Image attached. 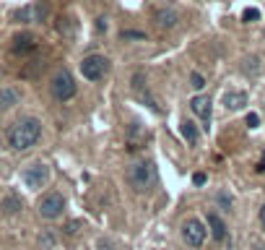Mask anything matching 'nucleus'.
Instances as JSON below:
<instances>
[{
  "label": "nucleus",
  "instance_id": "f257e3e1",
  "mask_svg": "<svg viewBox=\"0 0 265 250\" xmlns=\"http://www.w3.org/2000/svg\"><path fill=\"white\" fill-rule=\"evenodd\" d=\"M39 135H42V123L37 118H24V120L10 125L8 143H10V149H16V151H26L39 141Z\"/></svg>",
  "mask_w": 265,
  "mask_h": 250
},
{
  "label": "nucleus",
  "instance_id": "6e6552de",
  "mask_svg": "<svg viewBox=\"0 0 265 250\" xmlns=\"http://www.w3.org/2000/svg\"><path fill=\"white\" fill-rule=\"evenodd\" d=\"M44 16H47V5H44V3H34V5L21 8L13 18L21 21V24H34V21H42Z\"/></svg>",
  "mask_w": 265,
  "mask_h": 250
},
{
  "label": "nucleus",
  "instance_id": "6ab92c4d",
  "mask_svg": "<svg viewBox=\"0 0 265 250\" xmlns=\"http://www.w3.org/2000/svg\"><path fill=\"white\" fill-rule=\"evenodd\" d=\"M190 86H192V89H203V86H205V78H203L200 73H192V76H190Z\"/></svg>",
  "mask_w": 265,
  "mask_h": 250
},
{
  "label": "nucleus",
  "instance_id": "ddd939ff",
  "mask_svg": "<svg viewBox=\"0 0 265 250\" xmlns=\"http://www.w3.org/2000/svg\"><path fill=\"white\" fill-rule=\"evenodd\" d=\"M208 224H211V235L218 243H224L226 240V224L221 222V217H218V214H208Z\"/></svg>",
  "mask_w": 265,
  "mask_h": 250
},
{
  "label": "nucleus",
  "instance_id": "2eb2a0df",
  "mask_svg": "<svg viewBox=\"0 0 265 250\" xmlns=\"http://www.w3.org/2000/svg\"><path fill=\"white\" fill-rule=\"evenodd\" d=\"M179 133H182V138H187L190 143L198 141V130H195V123H192V120H182V125H179Z\"/></svg>",
  "mask_w": 265,
  "mask_h": 250
},
{
  "label": "nucleus",
  "instance_id": "423d86ee",
  "mask_svg": "<svg viewBox=\"0 0 265 250\" xmlns=\"http://www.w3.org/2000/svg\"><path fill=\"white\" fill-rule=\"evenodd\" d=\"M65 209V201L60 193H47V196H42L39 201V217L44 219H57Z\"/></svg>",
  "mask_w": 265,
  "mask_h": 250
},
{
  "label": "nucleus",
  "instance_id": "9d476101",
  "mask_svg": "<svg viewBox=\"0 0 265 250\" xmlns=\"http://www.w3.org/2000/svg\"><path fill=\"white\" fill-rule=\"evenodd\" d=\"M156 24H159L161 29L177 26V10H175V8H161V10H156Z\"/></svg>",
  "mask_w": 265,
  "mask_h": 250
},
{
  "label": "nucleus",
  "instance_id": "aec40b11",
  "mask_svg": "<svg viewBox=\"0 0 265 250\" xmlns=\"http://www.w3.org/2000/svg\"><path fill=\"white\" fill-rule=\"evenodd\" d=\"M122 39H146L143 31H122Z\"/></svg>",
  "mask_w": 265,
  "mask_h": 250
},
{
  "label": "nucleus",
  "instance_id": "7ed1b4c3",
  "mask_svg": "<svg viewBox=\"0 0 265 250\" xmlns=\"http://www.w3.org/2000/svg\"><path fill=\"white\" fill-rule=\"evenodd\" d=\"M50 89H52V97H55L57 102H68V99L76 97V81H73V76L68 73V71L55 73Z\"/></svg>",
  "mask_w": 265,
  "mask_h": 250
},
{
  "label": "nucleus",
  "instance_id": "4be33fe9",
  "mask_svg": "<svg viewBox=\"0 0 265 250\" xmlns=\"http://www.w3.org/2000/svg\"><path fill=\"white\" fill-rule=\"evenodd\" d=\"M192 183H195V185H203V183H205V175H203V172H195V175H192Z\"/></svg>",
  "mask_w": 265,
  "mask_h": 250
},
{
  "label": "nucleus",
  "instance_id": "412c9836",
  "mask_svg": "<svg viewBox=\"0 0 265 250\" xmlns=\"http://www.w3.org/2000/svg\"><path fill=\"white\" fill-rule=\"evenodd\" d=\"M247 125H250V128H258V125H260V118L255 115V112H250V115H247Z\"/></svg>",
  "mask_w": 265,
  "mask_h": 250
},
{
  "label": "nucleus",
  "instance_id": "393cba45",
  "mask_svg": "<svg viewBox=\"0 0 265 250\" xmlns=\"http://www.w3.org/2000/svg\"><path fill=\"white\" fill-rule=\"evenodd\" d=\"M258 169H260V172H265V151H263V159H260V167Z\"/></svg>",
  "mask_w": 265,
  "mask_h": 250
},
{
  "label": "nucleus",
  "instance_id": "20e7f679",
  "mask_svg": "<svg viewBox=\"0 0 265 250\" xmlns=\"http://www.w3.org/2000/svg\"><path fill=\"white\" fill-rule=\"evenodd\" d=\"M107 71H109V60L104 55H88V58L81 60V73H84V78H88V81H99Z\"/></svg>",
  "mask_w": 265,
  "mask_h": 250
},
{
  "label": "nucleus",
  "instance_id": "4468645a",
  "mask_svg": "<svg viewBox=\"0 0 265 250\" xmlns=\"http://www.w3.org/2000/svg\"><path fill=\"white\" fill-rule=\"evenodd\" d=\"M18 105V92L16 89H0V110H8Z\"/></svg>",
  "mask_w": 265,
  "mask_h": 250
},
{
  "label": "nucleus",
  "instance_id": "39448f33",
  "mask_svg": "<svg viewBox=\"0 0 265 250\" xmlns=\"http://www.w3.org/2000/svg\"><path fill=\"white\" fill-rule=\"evenodd\" d=\"M24 183L29 185V188H34V190H39L44 183L50 180V167L47 164H42V162H31L26 169H24Z\"/></svg>",
  "mask_w": 265,
  "mask_h": 250
},
{
  "label": "nucleus",
  "instance_id": "a211bd4d",
  "mask_svg": "<svg viewBox=\"0 0 265 250\" xmlns=\"http://www.w3.org/2000/svg\"><path fill=\"white\" fill-rule=\"evenodd\" d=\"M39 245H42V250H52V245H55V237H52L50 232H44V235L39 237Z\"/></svg>",
  "mask_w": 265,
  "mask_h": 250
},
{
  "label": "nucleus",
  "instance_id": "b1692460",
  "mask_svg": "<svg viewBox=\"0 0 265 250\" xmlns=\"http://www.w3.org/2000/svg\"><path fill=\"white\" fill-rule=\"evenodd\" d=\"M96 31H107V18H96Z\"/></svg>",
  "mask_w": 265,
  "mask_h": 250
},
{
  "label": "nucleus",
  "instance_id": "dca6fc26",
  "mask_svg": "<svg viewBox=\"0 0 265 250\" xmlns=\"http://www.w3.org/2000/svg\"><path fill=\"white\" fill-rule=\"evenodd\" d=\"M3 206H5V214H16V211L21 209V198H16V196H8Z\"/></svg>",
  "mask_w": 265,
  "mask_h": 250
},
{
  "label": "nucleus",
  "instance_id": "f03ea898",
  "mask_svg": "<svg viewBox=\"0 0 265 250\" xmlns=\"http://www.w3.org/2000/svg\"><path fill=\"white\" fill-rule=\"evenodd\" d=\"M128 180H130V185H133L138 193H143V190H148V188L156 183V167H154L151 162H138V164L130 167Z\"/></svg>",
  "mask_w": 265,
  "mask_h": 250
},
{
  "label": "nucleus",
  "instance_id": "f8f14e48",
  "mask_svg": "<svg viewBox=\"0 0 265 250\" xmlns=\"http://www.w3.org/2000/svg\"><path fill=\"white\" fill-rule=\"evenodd\" d=\"M29 50H37V39H34L31 34H21V37L13 39V52L16 55H24Z\"/></svg>",
  "mask_w": 265,
  "mask_h": 250
},
{
  "label": "nucleus",
  "instance_id": "5701e85b",
  "mask_svg": "<svg viewBox=\"0 0 265 250\" xmlns=\"http://www.w3.org/2000/svg\"><path fill=\"white\" fill-rule=\"evenodd\" d=\"M78 227H81V222H71V224H68V230H65V232H68V235H76V232H78Z\"/></svg>",
  "mask_w": 265,
  "mask_h": 250
},
{
  "label": "nucleus",
  "instance_id": "a878e982",
  "mask_svg": "<svg viewBox=\"0 0 265 250\" xmlns=\"http://www.w3.org/2000/svg\"><path fill=\"white\" fill-rule=\"evenodd\" d=\"M260 224H263V227H265V206H263V209H260Z\"/></svg>",
  "mask_w": 265,
  "mask_h": 250
},
{
  "label": "nucleus",
  "instance_id": "9b49d317",
  "mask_svg": "<svg viewBox=\"0 0 265 250\" xmlns=\"http://www.w3.org/2000/svg\"><path fill=\"white\" fill-rule=\"evenodd\" d=\"M247 105V94L245 92H226L224 94V107L226 110H242Z\"/></svg>",
  "mask_w": 265,
  "mask_h": 250
},
{
  "label": "nucleus",
  "instance_id": "1a4fd4ad",
  "mask_svg": "<svg viewBox=\"0 0 265 250\" xmlns=\"http://www.w3.org/2000/svg\"><path fill=\"white\" fill-rule=\"evenodd\" d=\"M190 110L205 123V128H208V120H211V99L203 97V94L192 97V99H190Z\"/></svg>",
  "mask_w": 265,
  "mask_h": 250
},
{
  "label": "nucleus",
  "instance_id": "f3484780",
  "mask_svg": "<svg viewBox=\"0 0 265 250\" xmlns=\"http://www.w3.org/2000/svg\"><path fill=\"white\" fill-rule=\"evenodd\" d=\"M260 18V10L258 8H247L245 13H242V21H245V24H252V21H258Z\"/></svg>",
  "mask_w": 265,
  "mask_h": 250
},
{
  "label": "nucleus",
  "instance_id": "0eeeda50",
  "mask_svg": "<svg viewBox=\"0 0 265 250\" xmlns=\"http://www.w3.org/2000/svg\"><path fill=\"white\" fill-rule=\"evenodd\" d=\"M182 237H185V243L190 248H200L203 240H205V230H203V224L198 219H187L185 227H182Z\"/></svg>",
  "mask_w": 265,
  "mask_h": 250
}]
</instances>
